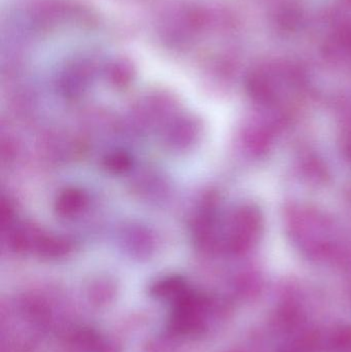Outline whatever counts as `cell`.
Segmentation results:
<instances>
[{"label": "cell", "instance_id": "4", "mask_svg": "<svg viewBox=\"0 0 351 352\" xmlns=\"http://www.w3.org/2000/svg\"><path fill=\"white\" fill-rule=\"evenodd\" d=\"M107 170L113 173H125L131 166V159L129 155L123 152L113 153L104 161Z\"/></svg>", "mask_w": 351, "mask_h": 352}, {"label": "cell", "instance_id": "2", "mask_svg": "<svg viewBox=\"0 0 351 352\" xmlns=\"http://www.w3.org/2000/svg\"><path fill=\"white\" fill-rule=\"evenodd\" d=\"M43 236L41 230L34 226L23 225L14 230L10 242L16 252H28L33 248L37 250Z\"/></svg>", "mask_w": 351, "mask_h": 352}, {"label": "cell", "instance_id": "3", "mask_svg": "<svg viewBox=\"0 0 351 352\" xmlns=\"http://www.w3.org/2000/svg\"><path fill=\"white\" fill-rule=\"evenodd\" d=\"M70 250L69 242L66 241L65 239L62 238L55 237V236L43 235L39 242L37 252L41 254V256H61L67 254Z\"/></svg>", "mask_w": 351, "mask_h": 352}, {"label": "cell", "instance_id": "1", "mask_svg": "<svg viewBox=\"0 0 351 352\" xmlns=\"http://www.w3.org/2000/svg\"><path fill=\"white\" fill-rule=\"evenodd\" d=\"M87 197L78 188H67L56 201V211L62 217H76L86 207Z\"/></svg>", "mask_w": 351, "mask_h": 352}]
</instances>
